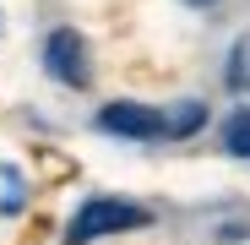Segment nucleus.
I'll list each match as a JSON object with an SVG mask.
<instances>
[{"label": "nucleus", "instance_id": "obj_5", "mask_svg": "<svg viewBox=\"0 0 250 245\" xmlns=\"http://www.w3.org/2000/svg\"><path fill=\"white\" fill-rule=\"evenodd\" d=\"M207 126V104H196V98H185L174 114H169V136H190V131H201Z\"/></svg>", "mask_w": 250, "mask_h": 245}, {"label": "nucleus", "instance_id": "obj_4", "mask_svg": "<svg viewBox=\"0 0 250 245\" xmlns=\"http://www.w3.org/2000/svg\"><path fill=\"white\" fill-rule=\"evenodd\" d=\"M223 147L234 158H250V109H234L229 126H223Z\"/></svg>", "mask_w": 250, "mask_h": 245}, {"label": "nucleus", "instance_id": "obj_1", "mask_svg": "<svg viewBox=\"0 0 250 245\" xmlns=\"http://www.w3.org/2000/svg\"><path fill=\"white\" fill-rule=\"evenodd\" d=\"M152 213L142 201H120V196H93L82 201L76 218L65 223V245H87V240H104V234H131V229H147Z\"/></svg>", "mask_w": 250, "mask_h": 245}, {"label": "nucleus", "instance_id": "obj_6", "mask_svg": "<svg viewBox=\"0 0 250 245\" xmlns=\"http://www.w3.org/2000/svg\"><path fill=\"white\" fill-rule=\"evenodd\" d=\"M229 82H234V88H250V44H239V49H234V66H229Z\"/></svg>", "mask_w": 250, "mask_h": 245}, {"label": "nucleus", "instance_id": "obj_7", "mask_svg": "<svg viewBox=\"0 0 250 245\" xmlns=\"http://www.w3.org/2000/svg\"><path fill=\"white\" fill-rule=\"evenodd\" d=\"M185 6H218V0H185Z\"/></svg>", "mask_w": 250, "mask_h": 245}, {"label": "nucleus", "instance_id": "obj_3", "mask_svg": "<svg viewBox=\"0 0 250 245\" xmlns=\"http://www.w3.org/2000/svg\"><path fill=\"white\" fill-rule=\"evenodd\" d=\"M98 131H109V136H131V142H152V136H169V114L120 98V104H104V109H98Z\"/></svg>", "mask_w": 250, "mask_h": 245}, {"label": "nucleus", "instance_id": "obj_2", "mask_svg": "<svg viewBox=\"0 0 250 245\" xmlns=\"http://www.w3.org/2000/svg\"><path fill=\"white\" fill-rule=\"evenodd\" d=\"M44 66H49L55 82H65V88H87L93 82V55H87V38L76 27H55L44 38Z\"/></svg>", "mask_w": 250, "mask_h": 245}]
</instances>
